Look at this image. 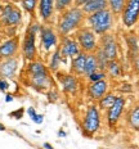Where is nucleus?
Here are the masks:
<instances>
[{
    "instance_id": "18",
    "label": "nucleus",
    "mask_w": 139,
    "mask_h": 149,
    "mask_svg": "<svg viewBox=\"0 0 139 149\" xmlns=\"http://www.w3.org/2000/svg\"><path fill=\"white\" fill-rule=\"evenodd\" d=\"M61 84H62L63 90L66 93H68V94H75L77 91V88H79L76 77L72 76V74H64L61 79Z\"/></svg>"
},
{
    "instance_id": "5",
    "label": "nucleus",
    "mask_w": 139,
    "mask_h": 149,
    "mask_svg": "<svg viewBox=\"0 0 139 149\" xmlns=\"http://www.w3.org/2000/svg\"><path fill=\"white\" fill-rule=\"evenodd\" d=\"M76 39H77V42H79L81 52L86 53V54L95 52L98 49L95 33L89 27H80L76 32Z\"/></svg>"
},
{
    "instance_id": "7",
    "label": "nucleus",
    "mask_w": 139,
    "mask_h": 149,
    "mask_svg": "<svg viewBox=\"0 0 139 149\" xmlns=\"http://www.w3.org/2000/svg\"><path fill=\"white\" fill-rule=\"evenodd\" d=\"M139 18V0H126L122 10V23L126 27H133Z\"/></svg>"
},
{
    "instance_id": "36",
    "label": "nucleus",
    "mask_w": 139,
    "mask_h": 149,
    "mask_svg": "<svg viewBox=\"0 0 139 149\" xmlns=\"http://www.w3.org/2000/svg\"><path fill=\"white\" fill-rule=\"evenodd\" d=\"M27 114L30 116V118H32L36 114V111H35V108L34 107H30V108H27Z\"/></svg>"
},
{
    "instance_id": "27",
    "label": "nucleus",
    "mask_w": 139,
    "mask_h": 149,
    "mask_svg": "<svg viewBox=\"0 0 139 149\" xmlns=\"http://www.w3.org/2000/svg\"><path fill=\"white\" fill-rule=\"evenodd\" d=\"M129 123L134 130L139 131V107L133 108V111L129 114Z\"/></svg>"
},
{
    "instance_id": "15",
    "label": "nucleus",
    "mask_w": 139,
    "mask_h": 149,
    "mask_svg": "<svg viewBox=\"0 0 139 149\" xmlns=\"http://www.w3.org/2000/svg\"><path fill=\"white\" fill-rule=\"evenodd\" d=\"M107 89H108V84L106 80L90 82V85L88 86V95L93 100H99L101 98H103L107 94Z\"/></svg>"
},
{
    "instance_id": "40",
    "label": "nucleus",
    "mask_w": 139,
    "mask_h": 149,
    "mask_svg": "<svg viewBox=\"0 0 139 149\" xmlns=\"http://www.w3.org/2000/svg\"><path fill=\"white\" fill-rule=\"evenodd\" d=\"M89 0H75V3H76V5H84L85 3H88Z\"/></svg>"
},
{
    "instance_id": "43",
    "label": "nucleus",
    "mask_w": 139,
    "mask_h": 149,
    "mask_svg": "<svg viewBox=\"0 0 139 149\" xmlns=\"http://www.w3.org/2000/svg\"><path fill=\"white\" fill-rule=\"evenodd\" d=\"M3 12V4H1V0H0V14H1Z\"/></svg>"
},
{
    "instance_id": "33",
    "label": "nucleus",
    "mask_w": 139,
    "mask_h": 149,
    "mask_svg": "<svg viewBox=\"0 0 139 149\" xmlns=\"http://www.w3.org/2000/svg\"><path fill=\"white\" fill-rule=\"evenodd\" d=\"M46 97H48V100L49 102L54 103V102L58 100V93L55 91V90H48V94H46Z\"/></svg>"
},
{
    "instance_id": "10",
    "label": "nucleus",
    "mask_w": 139,
    "mask_h": 149,
    "mask_svg": "<svg viewBox=\"0 0 139 149\" xmlns=\"http://www.w3.org/2000/svg\"><path fill=\"white\" fill-rule=\"evenodd\" d=\"M18 68H20V59L17 57L0 61V79H14Z\"/></svg>"
},
{
    "instance_id": "37",
    "label": "nucleus",
    "mask_w": 139,
    "mask_h": 149,
    "mask_svg": "<svg viewBox=\"0 0 139 149\" xmlns=\"http://www.w3.org/2000/svg\"><path fill=\"white\" fill-rule=\"evenodd\" d=\"M134 68H135V71L139 73V55H137V57L134 58Z\"/></svg>"
},
{
    "instance_id": "14",
    "label": "nucleus",
    "mask_w": 139,
    "mask_h": 149,
    "mask_svg": "<svg viewBox=\"0 0 139 149\" xmlns=\"http://www.w3.org/2000/svg\"><path fill=\"white\" fill-rule=\"evenodd\" d=\"M124 107H125V99L122 97H117L113 105L107 109V123L110 126H113L117 123V121L120 120L124 111Z\"/></svg>"
},
{
    "instance_id": "25",
    "label": "nucleus",
    "mask_w": 139,
    "mask_h": 149,
    "mask_svg": "<svg viewBox=\"0 0 139 149\" xmlns=\"http://www.w3.org/2000/svg\"><path fill=\"white\" fill-rule=\"evenodd\" d=\"M116 98L113 94H106L103 98H101L99 100V109H110L111 107L113 105V103H115Z\"/></svg>"
},
{
    "instance_id": "6",
    "label": "nucleus",
    "mask_w": 139,
    "mask_h": 149,
    "mask_svg": "<svg viewBox=\"0 0 139 149\" xmlns=\"http://www.w3.org/2000/svg\"><path fill=\"white\" fill-rule=\"evenodd\" d=\"M0 22L7 27H17L22 22V12L13 3H7L5 5H3Z\"/></svg>"
},
{
    "instance_id": "16",
    "label": "nucleus",
    "mask_w": 139,
    "mask_h": 149,
    "mask_svg": "<svg viewBox=\"0 0 139 149\" xmlns=\"http://www.w3.org/2000/svg\"><path fill=\"white\" fill-rule=\"evenodd\" d=\"M39 15L44 22L50 21L54 13V0H39Z\"/></svg>"
},
{
    "instance_id": "21",
    "label": "nucleus",
    "mask_w": 139,
    "mask_h": 149,
    "mask_svg": "<svg viewBox=\"0 0 139 149\" xmlns=\"http://www.w3.org/2000/svg\"><path fill=\"white\" fill-rule=\"evenodd\" d=\"M95 71H98L97 58H95V54H93V53H89V54H86V62H85L84 74L88 77V76H90L92 73H94Z\"/></svg>"
},
{
    "instance_id": "39",
    "label": "nucleus",
    "mask_w": 139,
    "mask_h": 149,
    "mask_svg": "<svg viewBox=\"0 0 139 149\" xmlns=\"http://www.w3.org/2000/svg\"><path fill=\"white\" fill-rule=\"evenodd\" d=\"M43 148L44 149H54V147L50 144V143H44V144H43Z\"/></svg>"
},
{
    "instance_id": "31",
    "label": "nucleus",
    "mask_w": 139,
    "mask_h": 149,
    "mask_svg": "<svg viewBox=\"0 0 139 149\" xmlns=\"http://www.w3.org/2000/svg\"><path fill=\"white\" fill-rule=\"evenodd\" d=\"M106 79V73L103 71H95L94 73H92L90 76H88V80L90 82H97V81H102V80Z\"/></svg>"
},
{
    "instance_id": "1",
    "label": "nucleus",
    "mask_w": 139,
    "mask_h": 149,
    "mask_svg": "<svg viewBox=\"0 0 139 149\" xmlns=\"http://www.w3.org/2000/svg\"><path fill=\"white\" fill-rule=\"evenodd\" d=\"M82 21H84V12L79 7L68 8L62 13L59 21H58L57 29L62 36H67L73 30L80 29Z\"/></svg>"
},
{
    "instance_id": "2",
    "label": "nucleus",
    "mask_w": 139,
    "mask_h": 149,
    "mask_svg": "<svg viewBox=\"0 0 139 149\" xmlns=\"http://www.w3.org/2000/svg\"><path fill=\"white\" fill-rule=\"evenodd\" d=\"M40 29H41V24L38 23L36 21H32L29 26H27V30L24 32V37L22 41V54L26 61H35L36 58V36L40 32Z\"/></svg>"
},
{
    "instance_id": "4",
    "label": "nucleus",
    "mask_w": 139,
    "mask_h": 149,
    "mask_svg": "<svg viewBox=\"0 0 139 149\" xmlns=\"http://www.w3.org/2000/svg\"><path fill=\"white\" fill-rule=\"evenodd\" d=\"M101 127V113L95 105H90L86 109L81 123V129L85 136H93Z\"/></svg>"
},
{
    "instance_id": "26",
    "label": "nucleus",
    "mask_w": 139,
    "mask_h": 149,
    "mask_svg": "<svg viewBox=\"0 0 139 149\" xmlns=\"http://www.w3.org/2000/svg\"><path fill=\"white\" fill-rule=\"evenodd\" d=\"M107 70H108V73H110L112 77H119L120 74H121V64L117 62V59L110 61L108 62Z\"/></svg>"
},
{
    "instance_id": "11",
    "label": "nucleus",
    "mask_w": 139,
    "mask_h": 149,
    "mask_svg": "<svg viewBox=\"0 0 139 149\" xmlns=\"http://www.w3.org/2000/svg\"><path fill=\"white\" fill-rule=\"evenodd\" d=\"M59 50L62 54V58H75L79 53H81L80 45L77 42V40L71 39L68 36H63L61 41Z\"/></svg>"
},
{
    "instance_id": "8",
    "label": "nucleus",
    "mask_w": 139,
    "mask_h": 149,
    "mask_svg": "<svg viewBox=\"0 0 139 149\" xmlns=\"http://www.w3.org/2000/svg\"><path fill=\"white\" fill-rule=\"evenodd\" d=\"M20 50V37L13 36L0 44V61L17 57Z\"/></svg>"
},
{
    "instance_id": "17",
    "label": "nucleus",
    "mask_w": 139,
    "mask_h": 149,
    "mask_svg": "<svg viewBox=\"0 0 139 149\" xmlns=\"http://www.w3.org/2000/svg\"><path fill=\"white\" fill-rule=\"evenodd\" d=\"M108 7L107 0H89L88 3H85L84 5H81V10L84 12V14H94L97 12L104 10Z\"/></svg>"
},
{
    "instance_id": "42",
    "label": "nucleus",
    "mask_w": 139,
    "mask_h": 149,
    "mask_svg": "<svg viewBox=\"0 0 139 149\" xmlns=\"http://www.w3.org/2000/svg\"><path fill=\"white\" fill-rule=\"evenodd\" d=\"M5 130H7V129H5V126L0 123V131H5Z\"/></svg>"
},
{
    "instance_id": "29",
    "label": "nucleus",
    "mask_w": 139,
    "mask_h": 149,
    "mask_svg": "<svg viewBox=\"0 0 139 149\" xmlns=\"http://www.w3.org/2000/svg\"><path fill=\"white\" fill-rule=\"evenodd\" d=\"M21 5H22V8L27 13L34 15L36 10V7H38V0H21Z\"/></svg>"
},
{
    "instance_id": "24",
    "label": "nucleus",
    "mask_w": 139,
    "mask_h": 149,
    "mask_svg": "<svg viewBox=\"0 0 139 149\" xmlns=\"http://www.w3.org/2000/svg\"><path fill=\"white\" fill-rule=\"evenodd\" d=\"M95 58H97V63H98V70L99 71H103L107 70V66H108V61L106 58V55H104V53L102 52L101 48H98L97 50H95Z\"/></svg>"
},
{
    "instance_id": "34",
    "label": "nucleus",
    "mask_w": 139,
    "mask_h": 149,
    "mask_svg": "<svg viewBox=\"0 0 139 149\" xmlns=\"http://www.w3.org/2000/svg\"><path fill=\"white\" fill-rule=\"evenodd\" d=\"M9 89V82L5 79H0V91L1 93H7Z\"/></svg>"
},
{
    "instance_id": "13",
    "label": "nucleus",
    "mask_w": 139,
    "mask_h": 149,
    "mask_svg": "<svg viewBox=\"0 0 139 149\" xmlns=\"http://www.w3.org/2000/svg\"><path fill=\"white\" fill-rule=\"evenodd\" d=\"M102 52L104 53V55H106V58L108 61H115L117 59V44L115 41V39H113L112 35H106L102 36Z\"/></svg>"
},
{
    "instance_id": "12",
    "label": "nucleus",
    "mask_w": 139,
    "mask_h": 149,
    "mask_svg": "<svg viewBox=\"0 0 139 149\" xmlns=\"http://www.w3.org/2000/svg\"><path fill=\"white\" fill-rule=\"evenodd\" d=\"M29 82H30V86H32L34 89L39 90V91L50 90V88L53 86V80H52L49 72L31 74V76H29Z\"/></svg>"
},
{
    "instance_id": "20",
    "label": "nucleus",
    "mask_w": 139,
    "mask_h": 149,
    "mask_svg": "<svg viewBox=\"0 0 139 149\" xmlns=\"http://www.w3.org/2000/svg\"><path fill=\"white\" fill-rule=\"evenodd\" d=\"M26 71H27V73H29V76H31V74H39V73L49 72L48 67L40 61H31L30 63L27 64Z\"/></svg>"
},
{
    "instance_id": "23",
    "label": "nucleus",
    "mask_w": 139,
    "mask_h": 149,
    "mask_svg": "<svg viewBox=\"0 0 139 149\" xmlns=\"http://www.w3.org/2000/svg\"><path fill=\"white\" fill-rule=\"evenodd\" d=\"M107 3L110 5V10L112 12V14H120L125 8L126 0H107Z\"/></svg>"
},
{
    "instance_id": "19",
    "label": "nucleus",
    "mask_w": 139,
    "mask_h": 149,
    "mask_svg": "<svg viewBox=\"0 0 139 149\" xmlns=\"http://www.w3.org/2000/svg\"><path fill=\"white\" fill-rule=\"evenodd\" d=\"M85 62H86V53L81 52L76 55L75 58H72V72L75 74H84V71H85Z\"/></svg>"
},
{
    "instance_id": "9",
    "label": "nucleus",
    "mask_w": 139,
    "mask_h": 149,
    "mask_svg": "<svg viewBox=\"0 0 139 149\" xmlns=\"http://www.w3.org/2000/svg\"><path fill=\"white\" fill-rule=\"evenodd\" d=\"M40 41H41V46L45 52L52 50L55 48L58 44V36L55 33V31L49 26H41L40 29Z\"/></svg>"
},
{
    "instance_id": "3",
    "label": "nucleus",
    "mask_w": 139,
    "mask_h": 149,
    "mask_svg": "<svg viewBox=\"0 0 139 149\" xmlns=\"http://www.w3.org/2000/svg\"><path fill=\"white\" fill-rule=\"evenodd\" d=\"M88 24L95 35H106L108 31L111 30L113 23L112 12L104 9V10L97 12L94 14H90L88 17Z\"/></svg>"
},
{
    "instance_id": "35",
    "label": "nucleus",
    "mask_w": 139,
    "mask_h": 149,
    "mask_svg": "<svg viewBox=\"0 0 139 149\" xmlns=\"http://www.w3.org/2000/svg\"><path fill=\"white\" fill-rule=\"evenodd\" d=\"M34 121V122L35 123H38V125H41L43 123V121H44V116H43V114H39V113H36L35 116L32 117V118H31Z\"/></svg>"
},
{
    "instance_id": "32",
    "label": "nucleus",
    "mask_w": 139,
    "mask_h": 149,
    "mask_svg": "<svg viewBox=\"0 0 139 149\" xmlns=\"http://www.w3.org/2000/svg\"><path fill=\"white\" fill-rule=\"evenodd\" d=\"M23 113H24V109H23V108H18L17 111L10 112V113H9V116H10V117H14L15 120H21V118L23 117Z\"/></svg>"
},
{
    "instance_id": "38",
    "label": "nucleus",
    "mask_w": 139,
    "mask_h": 149,
    "mask_svg": "<svg viewBox=\"0 0 139 149\" xmlns=\"http://www.w3.org/2000/svg\"><path fill=\"white\" fill-rule=\"evenodd\" d=\"M13 99H14V97L12 94H5V102H7V103H10V102H13Z\"/></svg>"
},
{
    "instance_id": "28",
    "label": "nucleus",
    "mask_w": 139,
    "mask_h": 149,
    "mask_svg": "<svg viewBox=\"0 0 139 149\" xmlns=\"http://www.w3.org/2000/svg\"><path fill=\"white\" fill-rule=\"evenodd\" d=\"M128 45H129V50H130V55L133 58H135L138 55L139 46H138V40L134 35L128 36Z\"/></svg>"
},
{
    "instance_id": "30",
    "label": "nucleus",
    "mask_w": 139,
    "mask_h": 149,
    "mask_svg": "<svg viewBox=\"0 0 139 149\" xmlns=\"http://www.w3.org/2000/svg\"><path fill=\"white\" fill-rule=\"evenodd\" d=\"M72 0H54V8L57 9L58 12H62L63 13L64 10H67L71 4H72Z\"/></svg>"
},
{
    "instance_id": "41",
    "label": "nucleus",
    "mask_w": 139,
    "mask_h": 149,
    "mask_svg": "<svg viewBox=\"0 0 139 149\" xmlns=\"http://www.w3.org/2000/svg\"><path fill=\"white\" fill-rule=\"evenodd\" d=\"M66 135H67V134L63 131V130H59V132H58V136H61V138H64Z\"/></svg>"
},
{
    "instance_id": "22",
    "label": "nucleus",
    "mask_w": 139,
    "mask_h": 149,
    "mask_svg": "<svg viewBox=\"0 0 139 149\" xmlns=\"http://www.w3.org/2000/svg\"><path fill=\"white\" fill-rule=\"evenodd\" d=\"M61 61H62V54H61L59 48H58V49H55L54 53L52 54L50 61H49L48 70L49 71H53V72L58 71V68H59V66H61Z\"/></svg>"
},
{
    "instance_id": "44",
    "label": "nucleus",
    "mask_w": 139,
    "mask_h": 149,
    "mask_svg": "<svg viewBox=\"0 0 139 149\" xmlns=\"http://www.w3.org/2000/svg\"><path fill=\"white\" fill-rule=\"evenodd\" d=\"M72 1H75V0H72Z\"/></svg>"
}]
</instances>
